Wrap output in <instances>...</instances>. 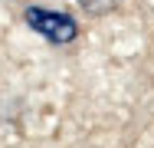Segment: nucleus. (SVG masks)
<instances>
[{"label": "nucleus", "mask_w": 154, "mask_h": 148, "mask_svg": "<svg viewBox=\"0 0 154 148\" xmlns=\"http://www.w3.org/2000/svg\"><path fill=\"white\" fill-rule=\"evenodd\" d=\"M26 23L33 30H39L49 43H69V40H75V23L69 17H62V13H49V10L30 7L26 10Z\"/></svg>", "instance_id": "f257e3e1"}, {"label": "nucleus", "mask_w": 154, "mask_h": 148, "mask_svg": "<svg viewBox=\"0 0 154 148\" xmlns=\"http://www.w3.org/2000/svg\"><path fill=\"white\" fill-rule=\"evenodd\" d=\"M79 3H82L89 13H108V10H115L122 0H79Z\"/></svg>", "instance_id": "f03ea898"}]
</instances>
